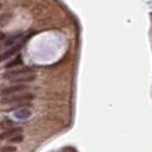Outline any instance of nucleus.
<instances>
[{"mask_svg": "<svg viewBox=\"0 0 152 152\" xmlns=\"http://www.w3.org/2000/svg\"><path fill=\"white\" fill-rule=\"evenodd\" d=\"M33 99L32 94H22V95H10L9 97H2L1 99V103L2 104H9V103H25L26 101H30Z\"/></svg>", "mask_w": 152, "mask_h": 152, "instance_id": "obj_1", "label": "nucleus"}, {"mask_svg": "<svg viewBox=\"0 0 152 152\" xmlns=\"http://www.w3.org/2000/svg\"><path fill=\"white\" fill-rule=\"evenodd\" d=\"M32 73V69L31 68H23L21 70H12L9 72H6L4 75V78L5 79H15V78H18V77L22 76H26V75H31Z\"/></svg>", "mask_w": 152, "mask_h": 152, "instance_id": "obj_2", "label": "nucleus"}, {"mask_svg": "<svg viewBox=\"0 0 152 152\" xmlns=\"http://www.w3.org/2000/svg\"><path fill=\"white\" fill-rule=\"evenodd\" d=\"M29 37H31V36H28L26 38H24V39L22 40V41H21V42L16 44V45L14 46V47H13L12 49H9V50H7L6 53L0 54V62H2V61H5V60H7V58H9V57H10V56H13V55H14L15 53H17V52H18V50H20V49L22 48L23 46H24V44H25V41L28 40V38H29Z\"/></svg>", "mask_w": 152, "mask_h": 152, "instance_id": "obj_3", "label": "nucleus"}, {"mask_svg": "<svg viewBox=\"0 0 152 152\" xmlns=\"http://www.w3.org/2000/svg\"><path fill=\"white\" fill-rule=\"evenodd\" d=\"M28 87L25 85H15V86H12V87H7L5 89L1 91V95L4 96H7V95H12V94H15L18 91H22L24 89H26Z\"/></svg>", "mask_w": 152, "mask_h": 152, "instance_id": "obj_4", "label": "nucleus"}, {"mask_svg": "<svg viewBox=\"0 0 152 152\" xmlns=\"http://www.w3.org/2000/svg\"><path fill=\"white\" fill-rule=\"evenodd\" d=\"M36 79V75L31 73V75H26V76H22L18 77V78H15V79H12L10 83L12 84H17V85H23L24 83H30V81H33Z\"/></svg>", "mask_w": 152, "mask_h": 152, "instance_id": "obj_5", "label": "nucleus"}, {"mask_svg": "<svg viewBox=\"0 0 152 152\" xmlns=\"http://www.w3.org/2000/svg\"><path fill=\"white\" fill-rule=\"evenodd\" d=\"M22 132V128L21 127H16V128H12V129H8L7 132L0 134V140H5V138H8L10 136H16L17 133H21Z\"/></svg>", "mask_w": 152, "mask_h": 152, "instance_id": "obj_6", "label": "nucleus"}, {"mask_svg": "<svg viewBox=\"0 0 152 152\" xmlns=\"http://www.w3.org/2000/svg\"><path fill=\"white\" fill-rule=\"evenodd\" d=\"M31 114L32 113H31V111L29 109H21V110H18V111L15 112V117L17 119L24 120V119H28Z\"/></svg>", "mask_w": 152, "mask_h": 152, "instance_id": "obj_7", "label": "nucleus"}, {"mask_svg": "<svg viewBox=\"0 0 152 152\" xmlns=\"http://www.w3.org/2000/svg\"><path fill=\"white\" fill-rule=\"evenodd\" d=\"M20 64H22V57H21V56H17L14 61H12L10 63L6 64V69L14 68V66H16V65H20Z\"/></svg>", "mask_w": 152, "mask_h": 152, "instance_id": "obj_8", "label": "nucleus"}, {"mask_svg": "<svg viewBox=\"0 0 152 152\" xmlns=\"http://www.w3.org/2000/svg\"><path fill=\"white\" fill-rule=\"evenodd\" d=\"M10 18H12V14H4V15L0 16V26L6 25Z\"/></svg>", "mask_w": 152, "mask_h": 152, "instance_id": "obj_9", "label": "nucleus"}, {"mask_svg": "<svg viewBox=\"0 0 152 152\" xmlns=\"http://www.w3.org/2000/svg\"><path fill=\"white\" fill-rule=\"evenodd\" d=\"M31 104L30 103H20V104H17V105H14V107H12L10 109H8L7 111H13V110H16V109H24V107H30Z\"/></svg>", "mask_w": 152, "mask_h": 152, "instance_id": "obj_10", "label": "nucleus"}, {"mask_svg": "<svg viewBox=\"0 0 152 152\" xmlns=\"http://www.w3.org/2000/svg\"><path fill=\"white\" fill-rule=\"evenodd\" d=\"M14 125V122L10 121V120H6V121H2L0 122V128H9V129H12L13 126Z\"/></svg>", "mask_w": 152, "mask_h": 152, "instance_id": "obj_11", "label": "nucleus"}, {"mask_svg": "<svg viewBox=\"0 0 152 152\" xmlns=\"http://www.w3.org/2000/svg\"><path fill=\"white\" fill-rule=\"evenodd\" d=\"M15 151H16V148L15 146H12V145L4 146V148L0 149V152H15Z\"/></svg>", "mask_w": 152, "mask_h": 152, "instance_id": "obj_12", "label": "nucleus"}, {"mask_svg": "<svg viewBox=\"0 0 152 152\" xmlns=\"http://www.w3.org/2000/svg\"><path fill=\"white\" fill-rule=\"evenodd\" d=\"M23 141V136L22 135H16L14 137H10L9 138V142H12V143H16V142H22Z\"/></svg>", "mask_w": 152, "mask_h": 152, "instance_id": "obj_13", "label": "nucleus"}, {"mask_svg": "<svg viewBox=\"0 0 152 152\" xmlns=\"http://www.w3.org/2000/svg\"><path fill=\"white\" fill-rule=\"evenodd\" d=\"M4 38H5V33H4V32H0V41Z\"/></svg>", "mask_w": 152, "mask_h": 152, "instance_id": "obj_14", "label": "nucleus"}, {"mask_svg": "<svg viewBox=\"0 0 152 152\" xmlns=\"http://www.w3.org/2000/svg\"><path fill=\"white\" fill-rule=\"evenodd\" d=\"M0 8H1V4H0Z\"/></svg>", "mask_w": 152, "mask_h": 152, "instance_id": "obj_15", "label": "nucleus"}]
</instances>
